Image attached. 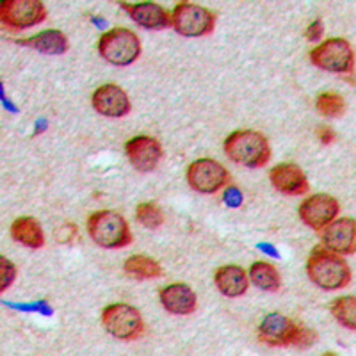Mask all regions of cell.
Wrapping results in <instances>:
<instances>
[{"label":"cell","mask_w":356,"mask_h":356,"mask_svg":"<svg viewBox=\"0 0 356 356\" xmlns=\"http://www.w3.org/2000/svg\"><path fill=\"white\" fill-rule=\"evenodd\" d=\"M308 278L324 291H339L351 284V269L346 260L324 246L312 250L307 260Z\"/></svg>","instance_id":"6da1fadb"},{"label":"cell","mask_w":356,"mask_h":356,"mask_svg":"<svg viewBox=\"0 0 356 356\" xmlns=\"http://www.w3.org/2000/svg\"><path fill=\"white\" fill-rule=\"evenodd\" d=\"M259 339L269 348H310L317 340V335L316 332L275 312L267 314L260 323Z\"/></svg>","instance_id":"7a4b0ae2"},{"label":"cell","mask_w":356,"mask_h":356,"mask_svg":"<svg viewBox=\"0 0 356 356\" xmlns=\"http://www.w3.org/2000/svg\"><path fill=\"white\" fill-rule=\"evenodd\" d=\"M225 154L241 166L262 168L271 159V145L262 132L235 130L225 139Z\"/></svg>","instance_id":"3957f363"},{"label":"cell","mask_w":356,"mask_h":356,"mask_svg":"<svg viewBox=\"0 0 356 356\" xmlns=\"http://www.w3.org/2000/svg\"><path fill=\"white\" fill-rule=\"evenodd\" d=\"M88 234L95 244L106 250H120L132 243L129 222L114 211H97L89 216Z\"/></svg>","instance_id":"277c9868"},{"label":"cell","mask_w":356,"mask_h":356,"mask_svg":"<svg viewBox=\"0 0 356 356\" xmlns=\"http://www.w3.org/2000/svg\"><path fill=\"white\" fill-rule=\"evenodd\" d=\"M98 52L114 66H129L141 56V41L127 27H114L98 40Z\"/></svg>","instance_id":"5b68a950"},{"label":"cell","mask_w":356,"mask_h":356,"mask_svg":"<svg viewBox=\"0 0 356 356\" xmlns=\"http://www.w3.org/2000/svg\"><path fill=\"white\" fill-rule=\"evenodd\" d=\"M102 324L107 333L120 340H136L145 332L141 312L125 303H114L104 308Z\"/></svg>","instance_id":"8992f818"},{"label":"cell","mask_w":356,"mask_h":356,"mask_svg":"<svg viewBox=\"0 0 356 356\" xmlns=\"http://www.w3.org/2000/svg\"><path fill=\"white\" fill-rule=\"evenodd\" d=\"M171 25L180 36L202 38L214 31L216 15L203 6L193 4V2H180L173 9Z\"/></svg>","instance_id":"52a82bcc"},{"label":"cell","mask_w":356,"mask_h":356,"mask_svg":"<svg viewBox=\"0 0 356 356\" xmlns=\"http://www.w3.org/2000/svg\"><path fill=\"white\" fill-rule=\"evenodd\" d=\"M312 65L330 73H349L355 66V52L344 38H330L310 52Z\"/></svg>","instance_id":"ba28073f"},{"label":"cell","mask_w":356,"mask_h":356,"mask_svg":"<svg viewBox=\"0 0 356 356\" xmlns=\"http://www.w3.org/2000/svg\"><path fill=\"white\" fill-rule=\"evenodd\" d=\"M187 184L200 195H214L230 182V173L214 159H198L187 168Z\"/></svg>","instance_id":"9c48e42d"},{"label":"cell","mask_w":356,"mask_h":356,"mask_svg":"<svg viewBox=\"0 0 356 356\" xmlns=\"http://www.w3.org/2000/svg\"><path fill=\"white\" fill-rule=\"evenodd\" d=\"M49 11L40 0H6L0 8V18L13 31L34 27L47 20Z\"/></svg>","instance_id":"30bf717a"},{"label":"cell","mask_w":356,"mask_h":356,"mask_svg":"<svg viewBox=\"0 0 356 356\" xmlns=\"http://www.w3.org/2000/svg\"><path fill=\"white\" fill-rule=\"evenodd\" d=\"M125 154L134 170L141 171V173L154 171L164 157L161 143L150 136H136L134 139L127 141Z\"/></svg>","instance_id":"8fae6325"},{"label":"cell","mask_w":356,"mask_h":356,"mask_svg":"<svg viewBox=\"0 0 356 356\" xmlns=\"http://www.w3.org/2000/svg\"><path fill=\"white\" fill-rule=\"evenodd\" d=\"M340 205L330 195H312L301 203L300 218L307 227L314 230H323L326 225L337 219Z\"/></svg>","instance_id":"7c38bea8"},{"label":"cell","mask_w":356,"mask_h":356,"mask_svg":"<svg viewBox=\"0 0 356 356\" xmlns=\"http://www.w3.org/2000/svg\"><path fill=\"white\" fill-rule=\"evenodd\" d=\"M324 248L335 251L339 255H353L356 250V222L355 219H333L323 228L321 234Z\"/></svg>","instance_id":"4fadbf2b"},{"label":"cell","mask_w":356,"mask_h":356,"mask_svg":"<svg viewBox=\"0 0 356 356\" xmlns=\"http://www.w3.org/2000/svg\"><path fill=\"white\" fill-rule=\"evenodd\" d=\"M91 106L98 114L107 118H123L130 113L129 95L116 84H104L91 97Z\"/></svg>","instance_id":"5bb4252c"},{"label":"cell","mask_w":356,"mask_h":356,"mask_svg":"<svg viewBox=\"0 0 356 356\" xmlns=\"http://www.w3.org/2000/svg\"><path fill=\"white\" fill-rule=\"evenodd\" d=\"M269 180L278 193L289 196L305 195L310 187L305 171L298 164H291V162L273 168L269 173Z\"/></svg>","instance_id":"9a60e30c"},{"label":"cell","mask_w":356,"mask_h":356,"mask_svg":"<svg viewBox=\"0 0 356 356\" xmlns=\"http://www.w3.org/2000/svg\"><path fill=\"white\" fill-rule=\"evenodd\" d=\"M122 8L129 13V17L132 18L138 25L145 29H152V31H162L171 25V17L155 2H139V4H127L122 2Z\"/></svg>","instance_id":"2e32d148"},{"label":"cell","mask_w":356,"mask_h":356,"mask_svg":"<svg viewBox=\"0 0 356 356\" xmlns=\"http://www.w3.org/2000/svg\"><path fill=\"white\" fill-rule=\"evenodd\" d=\"M162 307L175 316H189L196 310V294L186 284H171L159 294Z\"/></svg>","instance_id":"e0dca14e"},{"label":"cell","mask_w":356,"mask_h":356,"mask_svg":"<svg viewBox=\"0 0 356 356\" xmlns=\"http://www.w3.org/2000/svg\"><path fill=\"white\" fill-rule=\"evenodd\" d=\"M216 287L228 298H241L250 287V278L241 266H222L214 275Z\"/></svg>","instance_id":"ac0fdd59"},{"label":"cell","mask_w":356,"mask_h":356,"mask_svg":"<svg viewBox=\"0 0 356 356\" xmlns=\"http://www.w3.org/2000/svg\"><path fill=\"white\" fill-rule=\"evenodd\" d=\"M9 232H11L13 239L20 243L22 246L31 248V250H40L44 246V232L38 219L29 218V216L15 219Z\"/></svg>","instance_id":"d6986e66"},{"label":"cell","mask_w":356,"mask_h":356,"mask_svg":"<svg viewBox=\"0 0 356 356\" xmlns=\"http://www.w3.org/2000/svg\"><path fill=\"white\" fill-rule=\"evenodd\" d=\"M15 43L22 44V47H31L38 52L50 54V56H59V54L68 52L70 49L68 38L65 36V33L54 31V29L52 31H43V33L27 38V40H17Z\"/></svg>","instance_id":"ffe728a7"},{"label":"cell","mask_w":356,"mask_h":356,"mask_svg":"<svg viewBox=\"0 0 356 356\" xmlns=\"http://www.w3.org/2000/svg\"><path fill=\"white\" fill-rule=\"evenodd\" d=\"M251 284L266 292H278L282 287V276L280 271L269 262H255L250 267Z\"/></svg>","instance_id":"44dd1931"},{"label":"cell","mask_w":356,"mask_h":356,"mask_svg":"<svg viewBox=\"0 0 356 356\" xmlns=\"http://www.w3.org/2000/svg\"><path fill=\"white\" fill-rule=\"evenodd\" d=\"M127 275L134 276L138 280H157L164 275V269H162L161 264L157 262L152 257L146 255H132L125 260V266H123Z\"/></svg>","instance_id":"7402d4cb"},{"label":"cell","mask_w":356,"mask_h":356,"mask_svg":"<svg viewBox=\"0 0 356 356\" xmlns=\"http://www.w3.org/2000/svg\"><path fill=\"white\" fill-rule=\"evenodd\" d=\"M332 314L342 326L355 332L356 330V298L342 296L332 303Z\"/></svg>","instance_id":"603a6c76"},{"label":"cell","mask_w":356,"mask_h":356,"mask_svg":"<svg viewBox=\"0 0 356 356\" xmlns=\"http://www.w3.org/2000/svg\"><path fill=\"white\" fill-rule=\"evenodd\" d=\"M316 107L319 111V114H323L324 118H340L344 116L346 109V100L342 95L339 93H321L316 100Z\"/></svg>","instance_id":"cb8c5ba5"},{"label":"cell","mask_w":356,"mask_h":356,"mask_svg":"<svg viewBox=\"0 0 356 356\" xmlns=\"http://www.w3.org/2000/svg\"><path fill=\"white\" fill-rule=\"evenodd\" d=\"M136 221L148 230H157L164 225V212L155 203H141L136 209Z\"/></svg>","instance_id":"d4e9b609"},{"label":"cell","mask_w":356,"mask_h":356,"mask_svg":"<svg viewBox=\"0 0 356 356\" xmlns=\"http://www.w3.org/2000/svg\"><path fill=\"white\" fill-rule=\"evenodd\" d=\"M17 266L8 260L6 257H0V291L6 292L17 280Z\"/></svg>","instance_id":"484cf974"},{"label":"cell","mask_w":356,"mask_h":356,"mask_svg":"<svg viewBox=\"0 0 356 356\" xmlns=\"http://www.w3.org/2000/svg\"><path fill=\"white\" fill-rule=\"evenodd\" d=\"M79 237V228L75 222L66 221L56 230V241L59 244H72Z\"/></svg>","instance_id":"4316f807"},{"label":"cell","mask_w":356,"mask_h":356,"mask_svg":"<svg viewBox=\"0 0 356 356\" xmlns=\"http://www.w3.org/2000/svg\"><path fill=\"white\" fill-rule=\"evenodd\" d=\"M323 33H324L323 22L316 20V22H312L310 27L307 29V38L310 41H317V40H321V38H323Z\"/></svg>","instance_id":"83f0119b"},{"label":"cell","mask_w":356,"mask_h":356,"mask_svg":"<svg viewBox=\"0 0 356 356\" xmlns=\"http://www.w3.org/2000/svg\"><path fill=\"white\" fill-rule=\"evenodd\" d=\"M317 134H319V139L323 145L330 146L335 141V130H333L332 127H321V129L317 130Z\"/></svg>","instance_id":"f1b7e54d"}]
</instances>
